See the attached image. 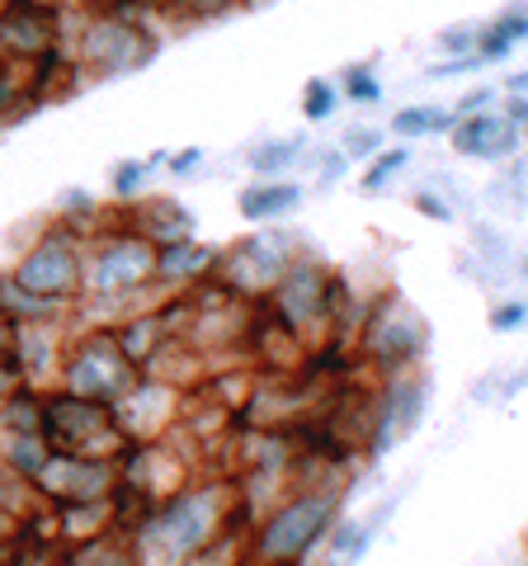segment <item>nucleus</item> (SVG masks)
Returning a JSON list of instances; mask_svg holds the SVG:
<instances>
[{
  "mask_svg": "<svg viewBox=\"0 0 528 566\" xmlns=\"http://www.w3.org/2000/svg\"><path fill=\"white\" fill-rule=\"evenodd\" d=\"M245 495L226 476H193L180 491L161 495L133 524V547L142 566H199L208 547L232 538V524H245Z\"/></svg>",
  "mask_w": 528,
  "mask_h": 566,
  "instance_id": "nucleus-1",
  "label": "nucleus"
},
{
  "mask_svg": "<svg viewBox=\"0 0 528 566\" xmlns=\"http://www.w3.org/2000/svg\"><path fill=\"white\" fill-rule=\"evenodd\" d=\"M151 264H156V241L142 232H133L128 222L104 218L99 232H91V255H85V297L76 316L91 322H123V316L151 307L156 283H151Z\"/></svg>",
  "mask_w": 528,
  "mask_h": 566,
  "instance_id": "nucleus-2",
  "label": "nucleus"
},
{
  "mask_svg": "<svg viewBox=\"0 0 528 566\" xmlns=\"http://www.w3.org/2000/svg\"><path fill=\"white\" fill-rule=\"evenodd\" d=\"M340 515H345V486L297 482L251 524L245 562L251 566H307L326 547Z\"/></svg>",
  "mask_w": 528,
  "mask_h": 566,
  "instance_id": "nucleus-3",
  "label": "nucleus"
},
{
  "mask_svg": "<svg viewBox=\"0 0 528 566\" xmlns=\"http://www.w3.org/2000/svg\"><path fill=\"white\" fill-rule=\"evenodd\" d=\"M260 312H270V322L293 331L297 340L311 335H340V322H349V283L330 270L321 255H297L293 270L260 297Z\"/></svg>",
  "mask_w": 528,
  "mask_h": 566,
  "instance_id": "nucleus-4",
  "label": "nucleus"
},
{
  "mask_svg": "<svg viewBox=\"0 0 528 566\" xmlns=\"http://www.w3.org/2000/svg\"><path fill=\"white\" fill-rule=\"evenodd\" d=\"M156 48L161 39L151 33V24L142 14H133V0L128 6H114V10H95L72 29V57L76 71H85L91 81H123L133 71L151 66Z\"/></svg>",
  "mask_w": 528,
  "mask_h": 566,
  "instance_id": "nucleus-5",
  "label": "nucleus"
},
{
  "mask_svg": "<svg viewBox=\"0 0 528 566\" xmlns=\"http://www.w3.org/2000/svg\"><path fill=\"white\" fill-rule=\"evenodd\" d=\"M85 255H91V232L52 218L20 251V260L10 264V274L33 297H43V303L62 312H76L85 297Z\"/></svg>",
  "mask_w": 528,
  "mask_h": 566,
  "instance_id": "nucleus-6",
  "label": "nucleus"
},
{
  "mask_svg": "<svg viewBox=\"0 0 528 566\" xmlns=\"http://www.w3.org/2000/svg\"><path fill=\"white\" fill-rule=\"evenodd\" d=\"M142 378V368L128 359V349L118 345V335L109 322H91L76 326L66 335V354H62V374L57 387L76 397H91L104 406H118L123 397L133 392V382Z\"/></svg>",
  "mask_w": 528,
  "mask_h": 566,
  "instance_id": "nucleus-7",
  "label": "nucleus"
},
{
  "mask_svg": "<svg viewBox=\"0 0 528 566\" xmlns=\"http://www.w3.org/2000/svg\"><path fill=\"white\" fill-rule=\"evenodd\" d=\"M430 349V322L425 312L401 289H382L359 316V354L378 368L382 378L415 374Z\"/></svg>",
  "mask_w": 528,
  "mask_h": 566,
  "instance_id": "nucleus-8",
  "label": "nucleus"
},
{
  "mask_svg": "<svg viewBox=\"0 0 528 566\" xmlns=\"http://www.w3.org/2000/svg\"><path fill=\"white\" fill-rule=\"evenodd\" d=\"M307 255V245L297 232L278 227H260L255 237H241L232 245H222V264H218V283H226L245 303H260L278 279L293 270V260Z\"/></svg>",
  "mask_w": 528,
  "mask_h": 566,
  "instance_id": "nucleus-9",
  "label": "nucleus"
},
{
  "mask_svg": "<svg viewBox=\"0 0 528 566\" xmlns=\"http://www.w3.org/2000/svg\"><path fill=\"white\" fill-rule=\"evenodd\" d=\"M43 434H47V444L62 449V453L118 458L128 449V439H123L118 420H114V406L62 392V387H47L43 392Z\"/></svg>",
  "mask_w": 528,
  "mask_h": 566,
  "instance_id": "nucleus-10",
  "label": "nucleus"
},
{
  "mask_svg": "<svg viewBox=\"0 0 528 566\" xmlns=\"http://www.w3.org/2000/svg\"><path fill=\"white\" fill-rule=\"evenodd\" d=\"M66 20L52 0H0V52L14 66L66 57Z\"/></svg>",
  "mask_w": 528,
  "mask_h": 566,
  "instance_id": "nucleus-11",
  "label": "nucleus"
},
{
  "mask_svg": "<svg viewBox=\"0 0 528 566\" xmlns=\"http://www.w3.org/2000/svg\"><path fill=\"white\" fill-rule=\"evenodd\" d=\"M118 458H104V453H62L52 449V458L43 463L39 482V501L47 510H62V505H85V501H109L118 491Z\"/></svg>",
  "mask_w": 528,
  "mask_h": 566,
  "instance_id": "nucleus-12",
  "label": "nucleus"
},
{
  "mask_svg": "<svg viewBox=\"0 0 528 566\" xmlns=\"http://www.w3.org/2000/svg\"><path fill=\"white\" fill-rule=\"evenodd\" d=\"M430 411V378L420 374H397V378H382V392L373 406V424H368V453L387 458L401 439L415 434L425 424Z\"/></svg>",
  "mask_w": 528,
  "mask_h": 566,
  "instance_id": "nucleus-13",
  "label": "nucleus"
},
{
  "mask_svg": "<svg viewBox=\"0 0 528 566\" xmlns=\"http://www.w3.org/2000/svg\"><path fill=\"white\" fill-rule=\"evenodd\" d=\"M184 416V392L166 378L142 374L133 382V392L114 406V420L128 444H151V439H166Z\"/></svg>",
  "mask_w": 528,
  "mask_h": 566,
  "instance_id": "nucleus-14",
  "label": "nucleus"
},
{
  "mask_svg": "<svg viewBox=\"0 0 528 566\" xmlns=\"http://www.w3.org/2000/svg\"><path fill=\"white\" fill-rule=\"evenodd\" d=\"M218 264H222V245L189 232V237H175V241L156 245L151 283H156V293H161V297H170V293H193L199 283L218 279Z\"/></svg>",
  "mask_w": 528,
  "mask_h": 566,
  "instance_id": "nucleus-15",
  "label": "nucleus"
},
{
  "mask_svg": "<svg viewBox=\"0 0 528 566\" xmlns=\"http://www.w3.org/2000/svg\"><path fill=\"white\" fill-rule=\"evenodd\" d=\"M448 147L463 156V161L505 166V161H515V156H519L524 137H519V128L500 109H486V114H463V118H457L453 133H448Z\"/></svg>",
  "mask_w": 528,
  "mask_h": 566,
  "instance_id": "nucleus-16",
  "label": "nucleus"
},
{
  "mask_svg": "<svg viewBox=\"0 0 528 566\" xmlns=\"http://www.w3.org/2000/svg\"><path fill=\"white\" fill-rule=\"evenodd\" d=\"M66 335H72V322H29V326H14V349H20L24 382H33V387H57Z\"/></svg>",
  "mask_w": 528,
  "mask_h": 566,
  "instance_id": "nucleus-17",
  "label": "nucleus"
},
{
  "mask_svg": "<svg viewBox=\"0 0 528 566\" xmlns=\"http://www.w3.org/2000/svg\"><path fill=\"white\" fill-rule=\"evenodd\" d=\"M118 222H128L133 232H142V237L156 241V245L193 232V212H189L180 199H170V193H151V199L142 193L137 203H123Z\"/></svg>",
  "mask_w": 528,
  "mask_h": 566,
  "instance_id": "nucleus-18",
  "label": "nucleus"
},
{
  "mask_svg": "<svg viewBox=\"0 0 528 566\" xmlns=\"http://www.w3.org/2000/svg\"><path fill=\"white\" fill-rule=\"evenodd\" d=\"M303 199H307V189L297 180H251L236 193V208L251 227H278L303 208Z\"/></svg>",
  "mask_w": 528,
  "mask_h": 566,
  "instance_id": "nucleus-19",
  "label": "nucleus"
},
{
  "mask_svg": "<svg viewBox=\"0 0 528 566\" xmlns=\"http://www.w3.org/2000/svg\"><path fill=\"white\" fill-rule=\"evenodd\" d=\"M303 156H307L303 137H264L245 151V166H251L255 180H293V170Z\"/></svg>",
  "mask_w": 528,
  "mask_h": 566,
  "instance_id": "nucleus-20",
  "label": "nucleus"
},
{
  "mask_svg": "<svg viewBox=\"0 0 528 566\" xmlns=\"http://www.w3.org/2000/svg\"><path fill=\"white\" fill-rule=\"evenodd\" d=\"M519 43H528V6H509V10L496 14V20L482 24L477 52L486 57V66H496V62H505Z\"/></svg>",
  "mask_w": 528,
  "mask_h": 566,
  "instance_id": "nucleus-21",
  "label": "nucleus"
},
{
  "mask_svg": "<svg viewBox=\"0 0 528 566\" xmlns=\"http://www.w3.org/2000/svg\"><path fill=\"white\" fill-rule=\"evenodd\" d=\"M62 566H142L137 547L128 534H104V538H91V543H66L57 547Z\"/></svg>",
  "mask_w": 528,
  "mask_h": 566,
  "instance_id": "nucleus-22",
  "label": "nucleus"
},
{
  "mask_svg": "<svg viewBox=\"0 0 528 566\" xmlns=\"http://www.w3.org/2000/svg\"><path fill=\"white\" fill-rule=\"evenodd\" d=\"M453 123H457V114L444 109V104H406V109L392 114L387 133L397 142H420V137H448Z\"/></svg>",
  "mask_w": 528,
  "mask_h": 566,
  "instance_id": "nucleus-23",
  "label": "nucleus"
},
{
  "mask_svg": "<svg viewBox=\"0 0 528 566\" xmlns=\"http://www.w3.org/2000/svg\"><path fill=\"white\" fill-rule=\"evenodd\" d=\"M52 458V444H47V434H0V468L14 472V476H24V482L33 486L39 482V472L43 463Z\"/></svg>",
  "mask_w": 528,
  "mask_h": 566,
  "instance_id": "nucleus-24",
  "label": "nucleus"
},
{
  "mask_svg": "<svg viewBox=\"0 0 528 566\" xmlns=\"http://www.w3.org/2000/svg\"><path fill=\"white\" fill-rule=\"evenodd\" d=\"M43 392L47 387L20 382L0 401V434H39L43 430Z\"/></svg>",
  "mask_w": 528,
  "mask_h": 566,
  "instance_id": "nucleus-25",
  "label": "nucleus"
},
{
  "mask_svg": "<svg viewBox=\"0 0 528 566\" xmlns=\"http://www.w3.org/2000/svg\"><path fill=\"white\" fill-rule=\"evenodd\" d=\"M363 166H368V170L359 175V189H363V193H378V189H387V185H392L401 170L411 166V142H387V147L373 156V161H363Z\"/></svg>",
  "mask_w": 528,
  "mask_h": 566,
  "instance_id": "nucleus-26",
  "label": "nucleus"
},
{
  "mask_svg": "<svg viewBox=\"0 0 528 566\" xmlns=\"http://www.w3.org/2000/svg\"><path fill=\"white\" fill-rule=\"evenodd\" d=\"M303 118L307 123H330L340 114V104H345V95H340V81H330V76H311L307 85H303Z\"/></svg>",
  "mask_w": 528,
  "mask_h": 566,
  "instance_id": "nucleus-27",
  "label": "nucleus"
},
{
  "mask_svg": "<svg viewBox=\"0 0 528 566\" xmlns=\"http://www.w3.org/2000/svg\"><path fill=\"white\" fill-rule=\"evenodd\" d=\"M151 185V161H137V156H128V161H114L109 166V199L114 203H137Z\"/></svg>",
  "mask_w": 528,
  "mask_h": 566,
  "instance_id": "nucleus-28",
  "label": "nucleus"
},
{
  "mask_svg": "<svg viewBox=\"0 0 528 566\" xmlns=\"http://www.w3.org/2000/svg\"><path fill=\"white\" fill-rule=\"evenodd\" d=\"M340 95L349 104H359V109H368V104H382V76L373 62H355L340 71Z\"/></svg>",
  "mask_w": 528,
  "mask_h": 566,
  "instance_id": "nucleus-29",
  "label": "nucleus"
},
{
  "mask_svg": "<svg viewBox=\"0 0 528 566\" xmlns=\"http://www.w3.org/2000/svg\"><path fill=\"white\" fill-rule=\"evenodd\" d=\"M336 147L349 156V161H373V156L387 147V133L378 128H368V123H355V128H345Z\"/></svg>",
  "mask_w": 528,
  "mask_h": 566,
  "instance_id": "nucleus-30",
  "label": "nucleus"
},
{
  "mask_svg": "<svg viewBox=\"0 0 528 566\" xmlns=\"http://www.w3.org/2000/svg\"><path fill=\"white\" fill-rule=\"evenodd\" d=\"M20 382H24V368H20V349H14V326L0 322V401Z\"/></svg>",
  "mask_w": 528,
  "mask_h": 566,
  "instance_id": "nucleus-31",
  "label": "nucleus"
},
{
  "mask_svg": "<svg viewBox=\"0 0 528 566\" xmlns=\"http://www.w3.org/2000/svg\"><path fill=\"white\" fill-rule=\"evenodd\" d=\"M0 566H62V557H57V543H33L24 528V538L0 557Z\"/></svg>",
  "mask_w": 528,
  "mask_h": 566,
  "instance_id": "nucleus-32",
  "label": "nucleus"
},
{
  "mask_svg": "<svg viewBox=\"0 0 528 566\" xmlns=\"http://www.w3.org/2000/svg\"><path fill=\"white\" fill-rule=\"evenodd\" d=\"M477 39H482V24H472V20L448 24V29L434 33V43H439L444 57H472V52H477Z\"/></svg>",
  "mask_w": 528,
  "mask_h": 566,
  "instance_id": "nucleus-33",
  "label": "nucleus"
},
{
  "mask_svg": "<svg viewBox=\"0 0 528 566\" xmlns=\"http://www.w3.org/2000/svg\"><path fill=\"white\" fill-rule=\"evenodd\" d=\"M486 322H490V331H496V335H515L528 322V303H524V297H505V303L490 307Z\"/></svg>",
  "mask_w": 528,
  "mask_h": 566,
  "instance_id": "nucleus-34",
  "label": "nucleus"
},
{
  "mask_svg": "<svg viewBox=\"0 0 528 566\" xmlns=\"http://www.w3.org/2000/svg\"><path fill=\"white\" fill-rule=\"evenodd\" d=\"M411 208L420 212V218H430V222H444V227L457 218L453 199H444V193H434V189H415V193H411Z\"/></svg>",
  "mask_w": 528,
  "mask_h": 566,
  "instance_id": "nucleus-35",
  "label": "nucleus"
},
{
  "mask_svg": "<svg viewBox=\"0 0 528 566\" xmlns=\"http://www.w3.org/2000/svg\"><path fill=\"white\" fill-rule=\"evenodd\" d=\"M472 71H486V57L472 52V57H444V62H430L425 76L430 81H448V76H472Z\"/></svg>",
  "mask_w": 528,
  "mask_h": 566,
  "instance_id": "nucleus-36",
  "label": "nucleus"
},
{
  "mask_svg": "<svg viewBox=\"0 0 528 566\" xmlns=\"http://www.w3.org/2000/svg\"><path fill=\"white\" fill-rule=\"evenodd\" d=\"M486 109H500V91H496V85H472V91L453 104L457 118H463V114H486Z\"/></svg>",
  "mask_w": 528,
  "mask_h": 566,
  "instance_id": "nucleus-37",
  "label": "nucleus"
},
{
  "mask_svg": "<svg viewBox=\"0 0 528 566\" xmlns=\"http://www.w3.org/2000/svg\"><path fill=\"white\" fill-rule=\"evenodd\" d=\"M241 0H166V10H180V14H193V20H218V14L236 10Z\"/></svg>",
  "mask_w": 528,
  "mask_h": 566,
  "instance_id": "nucleus-38",
  "label": "nucleus"
},
{
  "mask_svg": "<svg viewBox=\"0 0 528 566\" xmlns=\"http://www.w3.org/2000/svg\"><path fill=\"white\" fill-rule=\"evenodd\" d=\"M199 166H203V147L170 151V161H166V170L175 175V180H189V175H199Z\"/></svg>",
  "mask_w": 528,
  "mask_h": 566,
  "instance_id": "nucleus-39",
  "label": "nucleus"
},
{
  "mask_svg": "<svg viewBox=\"0 0 528 566\" xmlns=\"http://www.w3.org/2000/svg\"><path fill=\"white\" fill-rule=\"evenodd\" d=\"M500 114L515 123L519 137H524V147H528V95H505V99H500Z\"/></svg>",
  "mask_w": 528,
  "mask_h": 566,
  "instance_id": "nucleus-40",
  "label": "nucleus"
},
{
  "mask_svg": "<svg viewBox=\"0 0 528 566\" xmlns=\"http://www.w3.org/2000/svg\"><path fill=\"white\" fill-rule=\"evenodd\" d=\"M345 166H349V156H345L340 147H336V151H326V156H321V166H316V170H321V189H326V185H336L340 175H345Z\"/></svg>",
  "mask_w": 528,
  "mask_h": 566,
  "instance_id": "nucleus-41",
  "label": "nucleus"
},
{
  "mask_svg": "<svg viewBox=\"0 0 528 566\" xmlns=\"http://www.w3.org/2000/svg\"><path fill=\"white\" fill-rule=\"evenodd\" d=\"M524 382H528V364H524V368H515V374H509V378L496 387V401H515Z\"/></svg>",
  "mask_w": 528,
  "mask_h": 566,
  "instance_id": "nucleus-42",
  "label": "nucleus"
},
{
  "mask_svg": "<svg viewBox=\"0 0 528 566\" xmlns=\"http://www.w3.org/2000/svg\"><path fill=\"white\" fill-rule=\"evenodd\" d=\"M505 95H528V71H515V76L505 81Z\"/></svg>",
  "mask_w": 528,
  "mask_h": 566,
  "instance_id": "nucleus-43",
  "label": "nucleus"
},
{
  "mask_svg": "<svg viewBox=\"0 0 528 566\" xmlns=\"http://www.w3.org/2000/svg\"><path fill=\"white\" fill-rule=\"evenodd\" d=\"M133 6H151V10H161V6H166V0H133Z\"/></svg>",
  "mask_w": 528,
  "mask_h": 566,
  "instance_id": "nucleus-44",
  "label": "nucleus"
},
{
  "mask_svg": "<svg viewBox=\"0 0 528 566\" xmlns=\"http://www.w3.org/2000/svg\"><path fill=\"white\" fill-rule=\"evenodd\" d=\"M524 562H528V534H524Z\"/></svg>",
  "mask_w": 528,
  "mask_h": 566,
  "instance_id": "nucleus-45",
  "label": "nucleus"
},
{
  "mask_svg": "<svg viewBox=\"0 0 528 566\" xmlns=\"http://www.w3.org/2000/svg\"><path fill=\"white\" fill-rule=\"evenodd\" d=\"M524 279H528V255H524Z\"/></svg>",
  "mask_w": 528,
  "mask_h": 566,
  "instance_id": "nucleus-46",
  "label": "nucleus"
}]
</instances>
